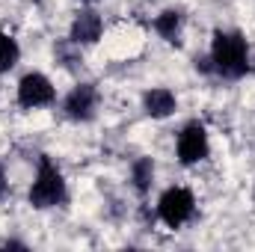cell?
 I'll list each match as a JSON object with an SVG mask.
<instances>
[{"mask_svg":"<svg viewBox=\"0 0 255 252\" xmlns=\"http://www.w3.org/2000/svg\"><path fill=\"white\" fill-rule=\"evenodd\" d=\"M83 3H95V0H83Z\"/></svg>","mask_w":255,"mask_h":252,"instance_id":"13","label":"cell"},{"mask_svg":"<svg viewBox=\"0 0 255 252\" xmlns=\"http://www.w3.org/2000/svg\"><path fill=\"white\" fill-rule=\"evenodd\" d=\"M130 181H133V190L139 196H145L151 181H154V160L151 157H136L133 166H130Z\"/></svg>","mask_w":255,"mask_h":252,"instance_id":"10","label":"cell"},{"mask_svg":"<svg viewBox=\"0 0 255 252\" xmlns=\"http://www.w3.org/2000/svg\"><path fill=\"white\" fill-rule=\"evenodd\" d=\"M175 154L184 166H193L199 160H205L211 154V142H208V130L202 122H187L181 127L178 139H175Z\"/></svg>","mask_w":255,"mask_h":252,"instance_id":"4","label":"cell"},{"mask_svg":"<svg viewBox=\"0 0 255 252\" xmlns=\"http://www.w3.org/2000/svg\"><path fill=\"white\" fill-rule=\"evenodd\" d=\"M101 33H104V21H101V15L92 12V9H83V12L74 15L68 39H71V45H95V42L101 39Z\"/></svg>","mask_w":255,"mask_h":252,"instance_id":"7","label":"cell"},{"mask_svg":"<svg viewBox=\"0 0 255 252\" xmlns=\"http://www.w3.org/2000/svg\"><path fill=\"white\" fill-rule=\"evenodd\" d=\"M21 60V48H18V42L9 36V33H0V74H6V71H12L15 65Z\"/></svg>","mask_w":255,"mask_h":252,"instance_id":"11","label":"cell"},{"mask_svg":"<svg viewBox=\"0 0 255 252\" xmlns=\"http://www.w3.org/2000/svg\"><path fill=\"white\" fill-rule=\"evenodd\" d=\"M154 30L160 39H166L169 45H181V30H184V12L181 9H166L154 18Z\"/></svg>","mask_w":255,"mask_h":252,"instance_id":"9","label":"cell"},{"mask_svg":"<svg viewBox=\"0 0 255 252\" xmlns=\"http://www.w3.org/2000/svg\"><path fill=\"white\" fill-rule=\"evenodd\" d=\"M3 190H6V175H3V166H0V196H3Z\"/></svg>","mask_w":255,"mask_h":252,"instance_id":"12","label":"cell"},{"mask_svg":"<svg viewBox=\"0 0 255 252\" xmlns=\"http://www.w3.org/2000/svg\"><path fill=\"white\" fill-rule=\"evenodd\" d=\"M98 107V89L95 83H77L63 101V113L71 122H89Z\"/></svg>","mask_w":255,"mask_h":252,"instance_id":"6","label":"cell"},{"mask_svg":"<svg viewBox=\"0 0 255 252\" xmlns=\"http://www.w3.org/2000/svg\"><path fill=\"white\" fill-rule=\"evenodd\" d=\"M27 199H30V205L39 208V211L57 208L60 202H65V178H63V172L57 169V163H54L48 154L39 157L36 181H33V187H30V193H27Z\"/></svg>","mask_w":255,"mask_h":252,"instance_id":"2","label":"cell"},{"mask_svg":"<svg viewBox=\"0 0 255 252\" xmlns=\"http://www.w3.org/2000/svg\"><path fill=\"white\" fill-rule=\"evenodd\" d=\"M175 107H178L175 92L166 89V86H154V89H148V92L142 95V110H145L151 119H166V116L175 113Z\"/></svg>","mask_w":255,"mask_h":252,"instance_id":"8","label":"cell"},{"mask_svg":"<svg viewBox=\"0 0 255 252\" xmlns=\"http://www.w3.org/2000/svg\"><path fill=\"white\" fill-rule=\"evenodd\" d=\"M54 98H57V89L42 71H30V74L21 77V83H18V104L24 110L48 107V104H54Z\"/></svg>","mask_w":255,"mask_h":252,"instance_id":"5","label":"cell"},{"mask_svg":"<svg viewBox=\"0 0 255 252\" xmlns=\"http://www.w3.org/2000/svg\"><path fill=\"white\" fill-rule=\"evenodd\" d=\"M193 208H196V199L187 187H169L157 199V217L169 229H181L193 217Z\"/></svg>","mask_w":255,"mask_h":252,"instance_id":"3","label":"cell"},{"mask_svg":"<svg viewBox=\"0 0 255 252\" xmlns=\"http://www.w3.org/2000/svg\"><path fill=\"white\" fill-rule=\"evenodd\" d=\"M211 63H214V74L238 80L250 71V48L244 33L238 30H217L211 39Z\"/></svg>","mask_w":255,"mask_h":252,"instance_id":"1","label":"cell"}]
</instances>
